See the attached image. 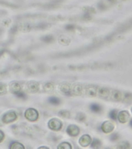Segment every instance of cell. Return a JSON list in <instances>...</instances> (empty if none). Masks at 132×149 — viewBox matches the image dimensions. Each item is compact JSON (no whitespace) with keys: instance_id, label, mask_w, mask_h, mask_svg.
<instances>
[{"instance_id":"14","label":"cell","mask_w":132,"mask_h":149,"mask_svg":"<svg viewBox=\"0 0 132 149\" xmlns=\"http://www.w3.org/2000/svg\"><path fill=\"white\" fill-rule=\"evenodd\" d=\"M10 149H20V148H24V147L21 144L19 143L18 142H13L12 144H11L9 147Z\"/></svg>"},{"instance_id":"24","label":"cell","mask_w":132,"mask_h":149,"mask_svg":"<svg viewBox=\"0 0 132 149\" xmlns=\"http://www.w3.org/2000/svg\"><path fill=\"white\" fill-rule=\"evenodd\" d=\"M15 95L17 96H18V97H19V98H21V99H23V98H25V97H26V94L24 93L23 92H19V93H18L17 94H15Z\"/></svg>"},{"instance_id":"3","label":"cell","mask_w":132,"mask_h":149,"mask_svg":"<svg viewBox=\"0 0 132 149\" xmlns=\"http://www.w3.org/2000/svg\"><path fill=\"white\" fill-rule=\"evenodd\" d=\"M63 126L62 122L59 119L54 118L50 120L48 123V127L50 129L53 130L57 131L61 129Z\"/></svg>"},{"instance_id":"1","label":"cell","mask_w":132,"mask_h":149,"mask_svg":"<svg viewBox=\"0 0 132 149\" xmlns=\"http://www.w3.org/2000/svg\"><path fill=\"white\" fill-rule=\"evenodd\" d=\"M26 119L30 121H35L38 118V111L34 108L28 109L24 114Z\"/></svg>"},{"instance_id":"11","label":"cell","mask_w":132,"mask_h":149,"mask_svg":"<svg viewBox=\"0 0 132 149\" xmlns=\"http://www.w3.org/2000/svg\"><path fill=\"white\" fill-rule=\"evenodd\" d=\"M98 93H99V96L102 98H106L109 95L108 90L105 88H99Z\"/></svg>"},{"instance_id":"13","label":"cell","mask_w":132,"mask_h":149,"mask_svg":"<svg viewBox=\"0 0 132 149\" xmlns=\"http://www.w3.org/2000/svg\"><path fill=\"white\" fill-rule=\"evenodd\" d=\"M60 90L64 93H70L71 91L70 86H69L68 84H61L60 86Z\"/></svg>"},{"instance_id":"6","label":"cell","mask_w":132,"mask_h":149,"mask_svg":"<svg viewBox=\"0 0 132 149\" xmlns=\"http://www.w3.org/2000/svg\"><path fill=\"white\" fill-rule=\"evenodd\" d=\"M102 129L105 133H109L113 130L114 126L111 122L106 121L102 125Z\"/></svg>"},{"instance_id":"12","label":"cell","mask_w":132,"mask_h":149,"mask_svg":"<svg viewBox=\"0 0 132 149\" xmlns=\"http://www.w3.org/2000/svg\"><path fill=\"white\" fill-rule=\"evenodd\" d=\"M72 92L76 95H79L83 92L82 86L80 84H76L73 87Z\"/></svg>"},{"instance_id":"9","label":"cell","mask_w":132,"mask_h":149,"mask_svg":"<svg viewBox=\"0 0 132 149\" xmlns=\"http://www.w3.org/2000/svg\"><path fill=\"white\" fill-rule=\"evenodd\" d=\"M10 90L15 94L18 93L21 91V86L17 82H13L10 84Z\"/></svg>"},{"instance_id":"18","label":"cell","mask_w":132,"mask_h":149,"mask_svg":"<svg viewBox=\"0 0 132 149\" xmlns=\"http://www.w3.org/2000/svg\"><path fill=\"white\" fill-rule=\"evenodd\" d=\"M59 149H71L72 147L71 144H69L68 142H64L61 143L59 145V147H57Z\"/></svg>"},{"instance_id":"16","label":"cell","mask_w":132,"mask_h":149,"mask_svg":"<svg viewBox=\"0 0 132 149\" xmlns=\"http://www.w3.org/2000/svg\"><path fill=\"white\" fill-rule=\"evenodd\" d=\"M48 101L51 104L54 105H57L60 103V99L55 97H51L48 99Z\"/></svg>"},{"instance_id":"21","label":"cell","mask_w":132,"mask_h":149,"mask_svg":"<svg viewBox=\"0 0 132 149\" xmlns=\"http://www.w3.org/2000/svg\"><path fill=\"white\" fill-rule=\"evenodd\" d=\"M117 111L116 110H113L110 112L109 116L111 119L116 120L117 119Z\"/></svg>"},{"instance_id":"19","label":"cell","mask_w":132,"mask_h":149,"mask_svg":"<svg viewBox=\"0 0 132 149\" xmlns=\"http://www.w3.org/2000/svg\"><path fill=\"white\" fill-rule=\"evenodd\" d=\"M101 143L100 140H99L98 139H94V141L92 142L91 145L92 148L97 149V148H99L100 146H101Z\"/></svg>"},{"instance_id":"25","label":"cell","mask_w":132,"mask_h":149,"mask_svg":"<svg viewBox=\"0 0 132 149\" xmlns=\"http://www.w3.org/2000/svg\"><path fill=\"white\" fill-rule=\"evenodd\" d=\"M111 137H111V139H112V140H114V141L116 140L118 138V136H117V134H113Z\"/></svg>"},{"instance_id":"2","label":"cell","mask_w":132,"mask_h":149,"mask_svg":"<svg viewBox=\"0 0 132 149\" xmlns=\"http://www.w3.org/2000/svg\"><path fill=\"white\" fill-rule=\"evenodd\" d=\"M17 119V115L15 111H8L3 116L2 121L5 123H9L15 121Z\"/></svg>"},{"instance_id":"8","label":"cell","mask_w":132,"mask_h":149,"mask_svg":"<svg viewBox=\"0 0 132 149\" xmlns=\"http://www.w3.org/2000/svg\"><path fill=\"white\" fill-rule=\"evenodd\" d=\"M97 89L93 86H88L86 89V94L89 97H94L97 95Z\"/></svg>"},{"instance_id":"23","label":"cell","mask_w":132,"mask_h":149,"mask_svg":"<svg viewBox=\"0 0 132 149\" xmlns=\"http://www.w3.org/2000/svg\"><path fill=\"white\" fill-rule=\"evenodd\" d=\"M6 87L4 85H3L2 84H1V94L3 95V94L6 93Z\"/></svg>"},{"instance_id":"27","label":"cell","mask_w":132,"mask_h":149,"mask_svg":"<svg viewBox=\"0 0 132 149\" xmlns=\"http://www.w3.org/2000/svg\"><path fill=\"white\" fill-rule=\"evenodd\" d=\"M130 125L132 127V119L131 120V121H130Z\"/></svg>"},{"instance_id":"22","label":"cell","mask_w":132,"mask_h":149,"mask_svg":"<svg viewBox=\"0 0 132 149\" xmlns=\"http://www.w3.org/2000/svg\"><path fill=\"white\" fill-rule=\"evenodd\" d=\"M59 114L64 118H69L70 116V114L68 111H65V110L60 111L59 112Z\"/></svg>"},{"instance_id":"17","label":"cell","mask_w":132,"mask_h":149,"mask_svg":"<svg viewBox=\"0 0 132 149\" xmlns=\"http://www.w3.org/2000/svg\"><path fill=\"white\" fill-rule=\"evenodd\" d=\"M44 91L48 92H52L54 90L53 84L51 83H47L44 86Z\"/></svg>"},{"instance_id":"26","label":"cell","mask_w":132,"mask_h":149,"mask_svg":"<svg viewBox=\"0 0 132 149\" xmlns=\"http://www.w3.org/2000/svg\"><path fill=\"white\" fill-rule=\"evenodd\" d=\"M0 137H1L0 142H2L4 138V134H3V133L2 131H0Z\"/></svg>"},{"instance_id":"7","label":"cell","mask_w":132,"mask_h":149,"mask_svg":"<svg viewBox=\"0 0 132 149\" xmlns=\"http://www.w3.org/2000/svg\"><path fill=\"white\" fill-rule=\"evenodd\" d=\"M26 87L28 90L31 93L37 92L39 88V84L35 81H31L28 82Z\"/></svg>"},{"instance_id":"20","label":"cell","mask_w":132,"mask_h":149,"mask_svg":"<svg viewBox=\"0 0 132 149\" xmlns=\"http://www.w3.org/2000/svg\"><path fill=\"white\" fill-rule=\"evenodd\" d=\"M85 119H86V116L84 114H82V113H79L77 115V116H76V119L77 120V121H84Z\"/></svg>"},{"instance_id":"15","label":"cell","mask_w":132,"mask_h":149,"mask_svg":"<svg viewBox=\"0 0 132 149\" xmlns=\"http://www.w3.org/2000/svg\"><path fill=\"white\" fill-rule=\"evenodd\" d=\"M90 109L92 111L96 113L99 112L101 110V108L98 104H93L90 106Z\"/></svg>"},{"instance_id":"10","label":"cell","mask_w":132,"mask_h":149,"mask_svg":"<svg viewBox=\"0 0 132 149\" xmlns=\"http://www.w3.org/2000/svg\"><path fill=\"white\" fill-rule=\"evenodd\" d=\"M129 114L127 111H121L120 112L118 115V119L120 122L125 123L127 121V119H129Z\"/></svg>"},{"instance_id":"5","label":"cell","mask_w":132,"mask_h":149,"mask_svg":"<svg viewBox=\"0 0 132 149\" xmlns=\"http://www.w3.org/2000/svg\"><path fill=\"white\" fill-rule=\"evenodd\" d=\"M67 132L71 136H76L79 135V129L75 125H70L67 129Z\"/></svg>"},{"instance_id":"4","label":"cell","mask_w":132,"mask_h":149,"mask_svg":"<svg viewBox=\"0 0 132 149\" xmlns=\"http://www.w3.org/2000/svg\"><path fill=\"white\" fill-rule=\"evenodd\" d=\"M92 138L88 135H84L79 139V144L82 147H87L91 144Z\"/></svg>"}]
</instances>
